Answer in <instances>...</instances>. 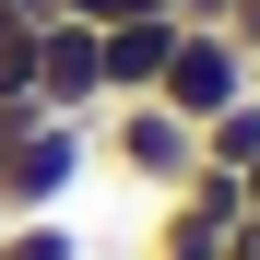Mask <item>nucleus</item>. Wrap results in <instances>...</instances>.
Masks as SVG:
<instances>
[{
  "instance_id": "8",
  "label": "nucleus",
  "mask_w": 260,
  "mask_h": 260,
  "mask_svg": "<svg viewBox=\"0 0 260 260\" xmlns=\"http://www.w3.org/2000/svg\"><path fill=\"white\" fill-rule=\"evenodd\" d=\"M0 260H83V237L59 213H0Z\"/></svg>"
},
{
  "instance_id": "6",
  "label": "nucleus",
  "mask_w": 260,
  "mask_h": 260,
  "mask_svg": "<svg viewBox=\"0 0 260 260\" xmlns=\"http://www.w3.org/2000/svg\"><path fill=\"white\" fill-rule=\"evenodd\" d=\"M95 48H107V107H118V95H154L166 48H178V12H130V24L95 36Z\"/></svg>"
},
{
  "instance_id": "9",
  "label": "nucleus",
  "mask_w": 260,
  "mask_h": 260,
  "mask_svg": "<svg viewBox=\"0 0 260 260\" xmlns=\"http://www.w3.org/2000/svg\"><path fill=\"white\" fill-rule=\"evenodd\" d=\"M59 12H71V24H95V36H107V24H130V12H166V0H59Z\"/></svg>"
},
{
  "instance_id": "5",
  "label": "nucleus",
  "mask_w": 260,
  "mask_h": 260,
  "mask_svg": "<svg viewBox=\"0 0 260 260\" xmlns=\"http://www.w3.org/2000/svg\"><path fill=\"white\" fill-rule=\"evenodd\" d=\"M36 107L48 118H107V48H95V24H71V12L36 24Z\"/></svg>"
},
{
  "instance_id": "2",
  "label": "nucleus",
  "mask_w": 260,
  "mask_h": 260,
  "mask_svg": "<svg viewBox=\"0 0 260 260\" xmlns=\"http://www.w3.org/2000/svg\"><path fill=\"white\" fill-rule=\"evenodd\" d=\"M95 166V118H36L12 154H0V213H59Z\"/></svg>"
},
{
  "instance_id": "7",
  "label": "nucleus",
  "mask_w": 260,
  "mask_h": 260,
  "mask_svg": "<svg viewBox=\"0 0 260 260\" xmlns=\"http://www.w3.org/2000/svg\"><path fill=\"white\" fill-rule=\"evenodd\" d=\"M201 166H225V178H248V166H260V83H248L237 107L201 118Z\"/></svg>"
},
{
  "instance_id": "1",
  "label": "nucleus",
  "mask_w": 260,
  "mask_h": 260,
  "mask_svg": "<svg viewBox=\"0 0 260 260\" xmlns=\"http://www.w3.org/2000/svg\"><path fill=\"white\" fill-rule=\"evenodd\" d=\"M95 154L118 166L130 189H154V201H166V189H178L189 166H201V130H189L178 107H154V95H118V107L95 118Z\"/></svg>"
},
{
  "instance_id": "11",
  "label": "nucleus",
  "mask_w": 260,
  "mask_h": 260,
  "mask_svg": "<svg viewBox=\"0 0 260 260\" xmlns=\"http://www.w3.org/2000/svg\"><path fill=\"white\" fill-rule=\"evenodd\" d=\"M237 201H248V225H260V166H248V178H237Z\"/></svg>"
},
{
  "instance_id": "4",
  "label": "nucleus",
  "mask_w": 260,
  "mask_h": 260,
  "mask_svg": "<svg viewBox=\"0 0 260 260\" xmlns=\"http://www.w3.org/2000/svg\"><path fill=\"white\" fill-rule=\"evenodd\" d=\"M237 225H248L237 178H225V166H189V178L166 189V213H154V248H142V260H225V248H237Z\"/></svg>"
},
{
  "instance_id": "10",
  "label": "nucleus",
  "mask_w": 260,
  "mask_h": 260,
  "mask_svg": "<svg viewBox=\"0 0 260 260\" xmlns=\"http://www.w3.org/2000/svg\"><path fill=\"white\" fill-rule=\"evenodd\" d=\"M166 12H178V24H213V12H225V0H166Z\"/></svg>"
},
{
  "instance_id": "3",
  "label": "nucleus",
  "mask_w": 260,
  "mask_h": 260,
  "mask_svg": "<svg viewBox=\"0 0 260 260\" xmlns=\"http://www.w3.org/2000/svg\"><path fill=\"white\" fill-rule=\"evenodd\" d=\"M248 83H260V71H248V48H237L225 24H178V48H166V71H154V107H178V118L201 130L213 107H237Z\"/></svg>"
}]
</instances>
